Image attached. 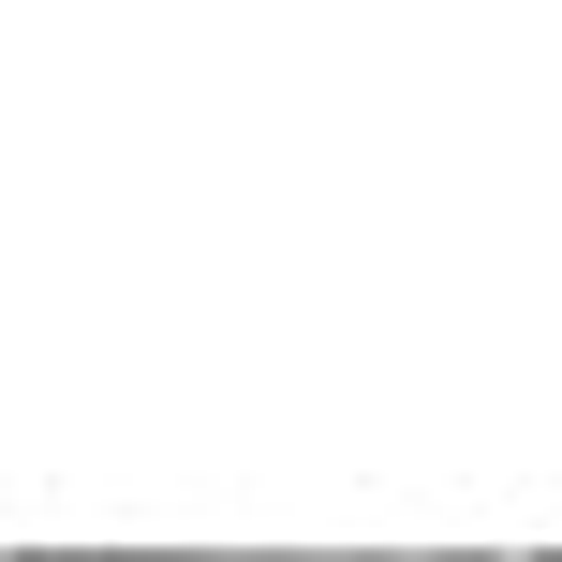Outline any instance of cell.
Wrapping results in <instances>:
<instances>
[{"instance_id":"obj_1","label":"cell","mask_w":562,"mask_h":562,"mask_svg":"<svg viewBox=\"0 0 562 562\" xmlns=\"http://www.w3.org/2000/svg\"><path fill=\"white\" fill-rule=\"evenodd\" d=\"M488 562H533V548H488Z\"/></svg>"}]
</instances>
